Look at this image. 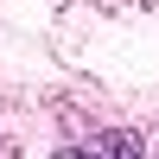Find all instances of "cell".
Returning <instances> with one entry per match:
<instances>
[{"label":"cell","instance_id":"1","mask_svg":"<svg viewBox=\"0 0 159 159\" xmlns=\"http://www.w3.org/2000/svg\"><path fill=\"white\" fill-rule=\"evenodd\" d=\"M140 147H147V140L121 134V127H115V134H89V153H140Z\"/></svg>","mask_w":159,"mask_h":159}]
</instances>
